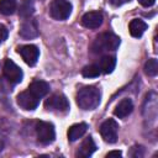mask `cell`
Wrapping results in <instances>:
<instances>
[{
    "label": "cell",
    "mask_w": 158,
    "mask_h": 158,
    "mask_svg": "<svg viewBox=\"0 0 158 158\" xmlns=\"http://www.w3.org/2000/svg\"><path fill=\"white\" fill-rule=\"evenodd\" d=\"M138 2H139L142 6H144V7H149V6L154 5L156 0H138Z\"/></svg>",
    "instance_id": "obj_24"
},
{
    "label": "cell",
    "mask_w": 158,
    "mask_h": 158,
    "mask_svg": "<svg viewBox=\"0 0 158 158\" xmlns=\"http://www.w3.org/2000/svg\"><path fill=\"white\" fill-rule=\"evenodd\" d=\"M20 36L26 40H31L38 36V26L36 20H27L20 27Z\"/></svg>",
    "instance_id": "obj_11"
},
{
    "label": "cell",
    "mask_w": 158,
    "mask_h": 158,
    "mask_svg": "<svg viewBox=\"0 0 158 158\" xmlns=\"http://www.w3.org/2000/svg\"><path fill=\"white\" fill-rule=\"evenodd\" d=\"M120 46V38L111 33V32H104L99 35L94 43L91 44V49L94 53H102L106 51H115Z\"/></svg>",
    "instance_id": "obj_2"
},
{
    "label": "cell",
    "mask_w": 158,
    "mask_h": 158,
    "mask_svg": "<svg viewBox=\"0 0 158 158\" xmlns=\"http://www.w3.org/2000/svg\"><path fill=\"white\" fill-rule=\"evenodd\" d=\"M100 73H101V72H100L99 65H95V64L86 65V67H84L83 70H81V74H83V77H85V78H96V77L100 75Z\"/></svg>",
    "instance_id": "obj_21"
},
{
    "label": "cell",
    "mask_w": 158,
    "mask_h": 158,
    "mask_svg": "<svg viewBox=\"0 0 158 158\" xmlns=\"http://www.w3.org/2000/svg\"><path fill=\"white\" fill-rule=\"evenodd\" d=\"M1 149H2V142L0 141V151H1Z\"/></svg>",
    "instance_id": "obj_26"
},
{
    "label": "cell",
    "mask_w": 158,
    "mask_h": 158,
    "mask_svg": "<svg viewBox=\"0 0 158 158\" xmlns=\"http://www.w3.org/2000/svg\"><path fill=\"white\" fill-rule=\"evenodd\" d=\"M117 132H118V123L114 118H107L100 126V135L104 141L109 143H115L117 141Z\"/></svg>",
    "instance_id": "obj_6"
},
{
    "label": "cell",
    "mask_w": 158,
    "mask_h": 158,
    "mask_svg": "<svg viewBox=\"0 0 158 158\" xmlns=\"http://www.w3.org/2000/svg\"><path fill=\"white\" fill-rule=\"evenodd\" d=\"M101 99L100 90L96 86H84L77 93V104L83 110H94L99 106Z\"/></svg>",
    "instance_id": "obj_1"
},
{
    "label": "cell",
    "mask_w": 158,
    "mask_h": 158,
    "mask_svg": "<svg viewBox=\"0 0 158 158\" xmlns=\"http://www.w3.org/2000/svg\"><path fill=\"white\" fill-rule=\"evenodd\" d=\"M95 149H96V144L94 143L93 138L89 136L81 142V146H80L77 156L80 157V158H88L95 152Z\"/></svg>",
    "instance_id": "obj_13"
},
{
    "label": "cell",
    "mask_w": 158,
    "mask_h": 158,
    "mask_svg": "<svg viewBox=\"0 0 158 158\" xmlns=\"http://www.w3.org/2000/svg\"><path fill=\"white\" fill-rule=\"evenodd\" d=\"M115 65H116V58L114 56H104L99 63L100 72H102L105 74L112 73V70L115 69Z\"/></svg>",
    "instance_id": "obj_17"
},
{
    "label": "cell",
    "mask_w": 158,
    "mask_h": 158,
    "mask_svg": "<svg viewBox=\"0 0 158 158\" xmlns=\"http://www.w3.org/2000/svg\"><path fill=\"white\" fill-rule=\"evenodd\" d=\"M147 27H148L147 23H146L144 21L139 20V19H133V20H131V22H130V25H128V30H130L131 36H132V37H136V38L141 37V36L144 33V31L147 30Z\"/></svg>",
    "instance_id": "obj_15"
},
{
    "label": "cell",
    "mask_w": 158,
    "mask_h": 158,
    "mask_svg": "<svg viewBox=\"0 0 158 158\" xmlns=\"http://www.w3.org/2000/svg\"><path fill=\"white\" fill-rule=\"evenodd\" d=\"M72 14V4L68 0H53L49 5V15L58 21L67 20Z\"/></svg>",
    "instance_id": "obj_3"
},
{
    "label": "cell",
    "mask_w": 158,
    "mask_h": 158,
    "mask_svg": "<svg viewBox=\"0 0 158 158\" xmlns=\"http://www.w3.org/2000/svg\"><path fill=\"white\" fill-rule=\"evenodd\" d=\"M7 38V28L4 25H0V43H2Z\"/></svg>",
    "instance_id": "obj_22"
},
{
    "label": "cell",
    "mask_w": 158,
    "mask_h": 158,
    "mask_svg": "<svg viewBox=\"0 0 158 158\" xmlns=\"http://www.w3.org/2000/svg\"><path fill=\"white\" fill-rule=\"evenodd\" d=\"M130 1L131 0H109V2L114 6H121V5H123L126 2H130Z\"/></svg>",
    "instance_id": "obj_23"
},
{
    "label": "cell",
    "mask_w": 158,
    "mask_h": 158,
    "mask_svg": "<svg viewBox=\"0 0 158 158\" xmlns=\"http://www.w3.org/2000/svg\"><path fill=\"white\" fill-rule=\"evenodd\" d=\"M16 0H0V12L2 15H12L16 10Z\"/></svg>",
    "instance_id": "obj_19"
},
{
    "label": "cell",
    "mask_w": 158,
    "mask_h": 158,
    "mask_svg": "<svg viewBox=\"0 0 158 158\" xmlns=\"http://www.w3.org/2000/svg\"><path fill=\"white\" fill-rule=\"evenodd\" d=\"M16 101H17V105L23 109V110H27V111H31V110H35L37 106H38V102H40V98H37L33 93H31L30 90H26V91H22L17 95L16 98Z\"/></svg>",
    "instance_id": "obj_8"
},
{
    "label": "cell",
    "mask_w": 158,
    "mask_h": 158,
    "mask_svg": "<svg viewBox=\"0 0 158 158\" xmlns=\"http://www.w3.org/2000/svg\"><path fill=\"white\" fill-rule=\"evenodd\" d=\"M44 107L48 111L67 112L69 110V102L63 94H53L44 101Z\"/></svg>",
    "instance_id": "obj_5"
},
{
    "label": "cell",
    "mask_w": 158,
    "mask_h": 158,
    "mask_svg": "<svg viewBox=\"0 0 158 158\" xmlns=\"http://www.w3.org/2000/svg\"><path fill=\"white\" fill-rule=\"evenodd\" d=\"M86 130H88V125L85 122H79V123L72 125L68 128V139L72 141V142L79 139L81 136H84Z\"/></svg>",
    "instance_id": "obj_14"
},
{
    "label": "cell",
    "mask_w": 158,
    "mask_h": 158,
    "mask_svg": "<svg viewBox=\"0 0 158 158\" xmlns=\"http://www.w3.org/2000/svg\"><path fill=\"white\" fill-rule=\"evenodd\" d=\"M35 12V1L33 0H22L19 7V15L23 19H28Z\"/></svg>",
    "instance_id": "obj_18"
},
{
    "label": "cell",
    "mask_w": 158,
    "mask_h": 158,
    "mask_svg": "<svg viewBox=\"0 0 158 158\" xmlns=\"http://www.w3.org/2000/svg\"><path fill=\"white\" fill-rule=\"evenodd\" d=\"M4 77L12 84H17L22 80L23 73L21 68L11 59H5L4 63Z\"/></svg>",
    "instance_id": "obj_7"
},
{
    "label": "cell",
    "mask_w": 158,
    "mask_h": 158,
    "mask_svg": "<svg viewBox=\"0 0 158 158\" xmlns=\"http://www.w3.org/2000/svg\"><path fill=\"white\" fill-rule=\"evenodd\" d=\"M36 133H37L38 142L42 143V144H49L56 138L54 126L51 122H46V121H38L37 122Z\"/></svg>",
    "instance_id": "obj_4"
},
{
    "label": "cell",
    "mask_w": 158,
    "mask_h": 158,
    "mask_svg": "<svg viewBox=\"0 0 158 158\" xmlns=\"http://www.w3.org/2000/svg\"><path fill=\"white\" fill-rule=\"evenodd\" d=\"M28 90L31 93H33L37 98H43L48 91H49V85L48 83L43 81V80H33L30 86H28Z\"/></svg>",
    "instance_id": "obj_16"
},
{
    "label": "cell",
    "mask_w": 158,
    "mask_h": 158,
    "mask_svg": "<svg viewBox=\"0 0 158 158\" xmlns=\"http://www.w3.org/2000/svg\"><path fill=\"white\" fill-rule=\"evenodd\" d=\"M106 157L109 158V157H121V152L120 151H111V152H109L107 154H106Z\"/></svg>",
    "instance_id": "obj_25"
},
{
    "label": "cell",
    "mask_w": 158,
    "mask_h": 158,
    "mask_svg": "<svg viewBox=\"0 0 158 158\" xmlns=\"http://www.w3.org/2000/svg\"><path fill=\"white\" fill-rule=\"evenodd\" d=\"M102 14L99 11H89L81 17V25L86 28H99L102 23Z\"/></svg>",
    "instance_id": "obj_10"
},
{
    "label": "cell",
    "mask_w": 158,
    "mask_h": 158,
    "mask_svg": "<svg viewBox=\"0 0 158 158\" xmlns=\"http://www.w3.org/2000/svg\"><path fill=\"white\" fill-rule=\"evenodd\" d=\"M17 52L22 57V59L28 64V65H35L38 60L40 56V49L35 44H25L19 47Z\"/></svg>",
    "instance_id": "obj_9"
},
{
    "label": "cell",
    "mask_w": 158,
    "mask_h": 158,
    "mask_svg": "<svg viewBox=\"0 0 158 158\" xmlns=\"http://www.w3.org/2000/svg\"><path fill=\"white\" fill-rule=\"evenodd\" d=\"M144 73L149 77H154L158 73V60L156 58H151L144 64Z\"/></svg>",
    "instance_id": "obj_20"
},
{
    "label": "cell",
    "mask_w": 158,
    "mask_h": 158,
    "mask_svg": "<svg viewBox=\"0 0 158 158\" xmlns=\"http://www.w3.org/2000/svg\"><path fill=\"white\" fill-rule=\"evenodd\" d=\"M133 110V104L131 101V99H122L115 107V116H117L118 118H125L126 116H128Z\"/></svg>",
    "instance_id": "obj_12"
}]
</instances>
